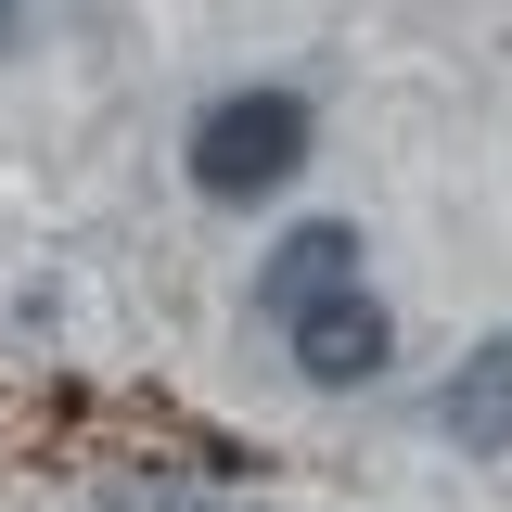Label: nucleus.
Masks as SVG:
<instances>
[{
    "label": "nucleus",
    "mask_w": 512,
    "mask_h": 512,
    "mask_svg": "<svg viewBox=\"0 0 512 512\" xmlns=\"http://www.w3.org/2000/svg\"><path fill=\"white\" fill-rule=\"evenodd\" d=\"M295 167H308V103L295 90H231V103L192 116V192L205 205H256Z\"/></svg>",
    "instance_id": "nucleus-1"
},
{
    "label": "nucleus",
    "mask_w": 512,
    "mask_h": 512,
    "mask_svg": "<svg viewBox=\"0 0 512 512\" xmlns=\"http://www.w3.org/2000/svg\"><path fill=\"white\" fill-rule=\"evenodd\" d=\"M333 295H359V231L346 218H295L269 244V269H256V320H308Z\"/></svg>",
    "instance_id": "nucleus-2"
},
{
    "label": "nucleus",
    "mask_w": 512,
    "mask_h": 512,
    "mask_svg": "<svg viewBox=\"0 0 512 512\" xmlns=\"http://www.w3.org/2000/svg\"><path fill=\"white\" fill-rule=\"evenodd\" d=\"M282 346H295V372L308 384H372L384 372V346H397V320L372 308V295H333V308H308V320H282Z\"/></svg>",
    "instance_id": "nucleus-3"
},
{
    "label": "nucleus",
    "mask_w": 512,
    "mask_h": 512,
    "mask_svg": "<svg viewBox=\"0 0 512 512\" xmlns=\"http://www.w3.org/2000/svg\"><path fill=\"white\" fill-rule=\"evenodd\" d=\"M436 423H448L461 448H474V461H487V448H512V333H487V346H474V359L448 372Z\"/></svg>",
    "instance_id": "nucleus-4"
},
{
    "label": "nucleus",
    "mask_w": 512,
    "mask_h": 512,
    "mask_svg": "<svg viewBox=\"0 0 512 512\" xmlns=\"http://www.w3.org/2000/svg\"><path fill=\"white\" fill-rule=\"evenodd\" d=\"M13 13H26V0H0V39H13Z\"/></svg>",
    "instance_id": "nucleus-5"
}]
</instances>
